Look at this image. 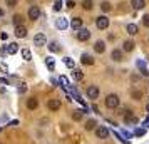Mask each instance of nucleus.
I'll use <instances>...</instances> for the list:
<instances>
[{"label": "nucleus", "mask_w": 149, "mask_h": 144, "mask_svg": "<svg viewBox=\"0 0 149 144\" xmlns=\"http://www.w3.org/2000/svg\"><path fill=\"white\" fill-rule=\"evenodd\" d=\"M104 104H106L107 109H116V107L119 106V96H117V94H107Z\"/></svg>", "instance_id": "nucleus-1"}, {"label": "nucleus", "mask_w": 149, "mask_h": 144, "mask_svg": "<svg viewBox=\"0 0 149 144\" xmlns=\"http://www.w3.org/2000/svg\"><path fill=\"white\" fill-rule=\"evenodd\" d=\"M95 27L99 29V30H104V29L109 27V19L106 15H101V17H97L95 19Z\"/></svg>", "instance_id": "nucleus-2"}, {"label": "nucleus", "mask_w": 149, "mask_h": 144, "mask_svg": "<svg viewBox=\"0 0 149 144\" xmlns=\"http://www.w3.org/2000/svg\"><path fill=\"white\" fill-rule=\"evenodd\" d=\"M87 97L91 101H95L99 97V87L97 86H89L87 87Z\"/></svg>", "instance_id": "nucleus-3"}, {"label": "nucleus", "mask_w": 149, "mask_h": 144, "mask_svg": "<svg viewBox=\"0 0 149 144\" xmlns=\"http://www.w3.org/2000/svg\"><path fill=\"white\" fill-rule=\"evenodd\" d=\"M77 39H79V40L81 42H86V40H89V39H91V32H89L87 29H79V30H77Z\"/></svg>", "instance_id": "nucleus-4"}, {"label": "nucleus", "mask_w": 149, "mask_h": 144, "mask_svg": "<svg viewBox=\"0 0 149 144\" xmlns=\"http://www.w3.org/2000/svg\"><path fill=\"white\" fill-rule=\"evenodd\" d=\"M40 17V8L37 7V5H32V7L29 8V19L30 20H37Z\"/></svg>", "instance_id": "nucleus-5"}, {"label": "nucleus", "mask_w": 149, "mask_h": 144, "mask_svg": "<svg viewBox=\"0 0 149 144\" xmlns=\"http://www.w3.org/2000/svg\"><path fill=\"white\" fill-rule=\"evenodd\" d=\"M34 44L37 45V47H42V45H45L47 44V37H45V34H37L34 37Z\"/></svg>", "instance_id": "nucleus-6"}, {"label": "nucleus", "mask_w": 149, "mask_h": 144, "mask_svg": "<svg viewBox=\"0 0 149 144\" xmlns=\"http://www.w3.org/2000/svg\"><path fill=\"white\" fill-rule=\"evenodd\" d=\"M95 136L99 139H106V137H109V129L104 126H99V127H95Z\"/></svg>", "instance_id": "nucleus-7"}, {"label": "nucleus", "mask_w": 149, "mask_h": 144, "mask_svg": "<svg viewBox=\"0 0 149 144\" xmlns=\"http://www.w3.org/2000/svg\"><path fill=\"white\" fill-rule=\"evenodd\" d=\"M55 27L59 29V30H64V29L69 27V20L65 17H59V19L55 20Z\"/></svg>", "instance_id": "nucleus-8"}, {"label": "nucleus", "mask_w": 149, "mask_h": 144, "mask_svg": "<svg viewBox=\"0 0 149 144\" xmlns=\"http://www.w3.org/2000/svg\"><path fill=\"white\" fill-rule=\"evenodd\" d=\"M15 37H19V39H24L25 35H27V29L25 25H15Z\"/></svg>", "instance_id": "nucleus-9"}, {"label": "nucleus", "mask_w": 149, "mask_h": 144, "mask_svg": "<svg viewBox=\"0 0 149 144\" xmlns=\"http://www.w3.org/2000/svg\"><path fill=\"white\" fill-rule=\"evenodd\" d=\"M47 107L50 111H59L61 109V101H59V99H49Z\"/></svg>", "instance_id": "nucleus-10"}, {"label": "nucleus", "mask_w": 149, "mask_h": 144, "mask_svg": "<svg viewBox=\"0 0 149 144\" xmlns=\"http://www.w3.org/2000/svg\"><path fill=\"white\" fill-rule=\"evenodd\" d=\"M5 52H7V54H10V55H15L17 52H19V44L12 42V44L5 45Z\"/></svg>", "instance_id": "nucleus-11"}, {"label": "nucleus", "mask_w": 149, "mask_h": 144, "mask_svg": "<svg viewBox=\"0 0 149 144\" xmlns=\"http://www.w3.org/2000/svg\"><path fill=\"white\" fill-rule=\"evenodd\" d=\"M69 89H70V87H69ZM70 94H72V97H74V99L77 101V102L82 104V107H86V101L82 99V96L79 94V92H77V90H75V89H70Z\"/></svg>", "instance_id": "nucleus-12"}, {"label": "nucleus", "mask_w": 149, "mask_h": 144, "mask_svg": "<svg viewBox=\"0 0 149 144\" xmlns=\"http://www.w3.org/2000/svg\"><path fill=\"white\" fill-rule=\"evenodd\" d=\"M136 67L141 70V74L142 76H149V72H148V69H146V62L144 61H136Z\"/></svg>", "instance_id": "nucleus-13"}, {"label": "nucleus", "mask_w": 149, "mask_h": 144, "mask_svg": "<svg viewBox=\"0 0 149 144\" xmlns=\"http://www.w3.org/2000/svg\"><path fill=\"white\" fill-rule=\"evenodd\" d=\"M111 57H112V61L114 62H121L122 61V50L121 49H114L112 54H111Z\"/></svg>", "instance_id": "nucleus-14"}, {"label": "nucleus", "mask_w": 149, "mask_h": 144, "mask_svg": "<svg viewBox=\"0 0 149 144\" xmlns=\"http://www.w3.org/2000/svg\"><path fill=\"white\" fill-rule=\"evenodd\" d=\"M70 27L74 29V30H79V29H82V19H79V17H74V19L70 20Z\"/></svg>", "instance_id": "nucleus-15"}, {"label": "nucleus", "mask_w": 149, "mask_h": 144, "mask_svg": "<svg viewBox=\"0 0 149 144\" xmlns=\"http://www.w3.org/2000/svg\"><path fill=\"white\" fill-rule=\"evenodd\" d=\"M94 50L97 52V54H102L104 50H106V44H104V40H97L94 44Z\"/></svg>", "instance_id": "nucleus-16"}, {"label": "nucleus", "mask_w": 149, "mask_h": 144, "mask_svg": "<svg viewBox=\"0 0 149 144\" xmlns=\"http://www.w3.org/2000/svg\"><path fill=\"white\" fill-rule=\"evenodd\" d=\"M131 5H132L134 10H141V8H144L146 2H144V0H131Z\"/></svg>", "instance_id": "nucleus-17"}, {"label": "nucleus", "mask_w": 149, "mask_h": 144, "mask_svg": "<svg viewBox=\"0 0 149 144\" xmlns=\"http://www.w3.org/2000/svg\"><path fill=\"white\" fill-rule=\"evenodd\" d=\"M81 62L84 64V65H92V64H94V59H92V57H91L89 54H82Z\"/></svg>", "instance_id": "nucleus-18"}, {"label": "nucleus", "mask_w": 149, "mask_h": 144, "mask_svg": "<svg viewBox=\"0 0 149 144\" xmlns=\"http://www.w3.org/2000/svg\"><path fill=\"white\" fill-rule=\"evenodd\" d=\"M126 30H127L129 35H137V32H139V29H137V25H136V24H127Z\"/></svg>", "instance_id": "nucleus-19"}, {"label": "nucleus", "mask_w": 149, "mask_h": 144, "mask_svg": "<svg viewBox=\"0 0 149 144\" xmlns=\"http://www.w3.org/2000/svg\"><path fill=\"white\" fill-rule=\"evenodd\" d=\"M122 50H126V52H132L134 50V42L132 40H126L122 44Z\"/></svg>", "instance_id": "nucleus-20"}, {"label": "nucleus", "mask_w": 149, "mask_h": 144, "mask_svg": "<svg viewBox=\"0 0 149 144\" xmlns=\"http://www.w3.org/2000/svg\"><path fill=\"white\" fill-rule=\"evenodd\" d=\"M37 106H39V101H37L35 97H30V99H29V101H27V107H29V109H30V111L37 109Z\"/></svg>", "instance_id": "nucleus-21"}, {"label": "nucleus", "mask_w": 149, "mask_h": 144, "mask_svg": "<svg viewBox=\"0 0 149 144\" xmlns=\"http://www.w3.org/2000/svg\"><path fill=\"white\" fill-rule=\"evenodd\" d=\"M72 77H74L75 81H82L84 79V72L79 70V69H72Z\"/></svg>", "instance_id": "nucleus-22"}, {"label": "nucleus", "mask_w": 149, "mask_h": 144, "mask_svg": "<svg viewBox=\"0 0 149 144\" xmlns=\"http://www.w3.org/2000/svg\"><path fill=\"white\" fill-rule=\"evenodd\" d=\"M92 7H94V2L92 0H82V8L84 10H91Z\"/></svg>", "instance_id": "nucleus-23"}, {"label": "nucleus", "mask_w": 149, "mask_h": 144, "mask_svg": "<svg viewBox=\"0 0 149 144\" xmlns=\"http://www.w3.org/2000/svg\"><path fill=\"white\" fill-rule=\"evenodd\" d=\"M95 126H97V121H95V119H89L87 122H86V129H87V131H92Z\"/></svg>", "instance_id": "nucleus-24"}, {"label": "nucleus", "mask_w": 149, "mask_h": 144, "mask_svg": "<svg viewBox=\"0 0 149 144\" xmlns=\"http://www.w3.org/2000/svg\"><path fill=\"white\" fill-rule=\"evenodd\" d=\"M45 64H47L49 70H54V69H55V61L52 59V57H47V59H45Z\"/></svg>", "instance_id": "nucleus-25"}, {"label": "nucleus", "mask_w": 149, "mask_h": 144, "mask_svg": "<svg viewBox=\"0 0 149 144\" xmlns=\"http://www.w3.org/2000/svg\"><path fill=\"white\" fill-rule=\"evenodd\" d=\"M101 10L104 12V14H107V12L112 10V7H111V3H109V2H102V3H101Z\"/></svg>", "instance_id": "nucleus-26"}, {"label": "nucleus", "mask_w": 149, "mask_h": 144, "mask_svg": "<svg viewBox=\"0 0 149 144\" xmlns=\"http://www.w3.org/2000/svg\"><path fill=\"white\" fill-rule=\"evenodd\" d=\"M82 116H84V111L77 109V111H74V114H72V119H74V121H81Z\"/></svg>", "instance_id": "nucleus-27"}, {"label": "nucleus", "mask_w": 149, "mask_h": 144, "mask_svg": "<svg viewBox=\"0 0 149 144\" xmlns=\"http://www.w3.org/2000/svg\"><path fill=\"white\" fill-rule=\"evenodd\" d=\"M49 50H50V52H59V50H61V45H59L57 42H50V44H49Z\"/></svg>", "instance_id": "nucleus-28"}, {"label": "nucleus", "mask_w": 149, "mask_h": 144, "mask_svg": "<svg viewBox=\"0 0 149 144\" xmlns=\"http://www.w3.org/2000/svg\"><path fill=\"white\" fill-rule=\"evenodd\" d=\"M12 22H14V25H22V22H24V17H22V15H14V17H12Z\"/></svg>", "instance_id": "nucleus-29"}, {"label": "nucleus", "mask_w": 149, "mask_h": 144, "mask_svg": "<svg viewBox=\"0 0 149 144\" xmlns=\"http://www.w3.org/2000/svg\"><path fill=\"white\" fill-rule=\"evenodd\" d=\"M64 64H65V67H69V69H75V64L70 57H65V59H64Z\"/></svg>", "instance_id": "nucleus-30"}, {"label": "nucleus", "mask_w": 149, "mask_h": 144, "mask_svg": "<svg viewBox=\"0 0 149 144\" xmlns=\"http://www.w3.org/2000/svg\"><path fill=\"white\" fill-rule=\"evenodd\" d=\"M30 57H32L30 50H29V49H22V59H24V61H30Z\"/></svg>", "instance_id": "nucleus-31"}, {"label": "nucleus", "mask_w": 149, "mask_h": 144, "mask_svg": "<svg viewBox=\"0 0 149 144\" xmlns=\"http://www.w3.org/2000/svg\"><path fill=\"white\" fill-rule=\"evenodd\" d=\"M144 134H146V129H144V127H136V129H134V136L142 137Z\"/></svg>", "instance_id": "nucleus-32"}, {"label": "nucleus", "mask_w": 149, "mask_h": 144, "mask_svg": "<svg viewBox=\"0 0 149 144\" xmlns=\"http://www.w3.org/2000/svg\"><path fill=\"white\" fill-rule=\"evenodd\" d=\"M59 82H61L64 87H69V86H70V82H69V79H67L65 76H61V77H59Z\"/></svg>", "instance_id": "nucleus-33"}, {"label": "nucleus", "mask_w": 149, "mask_h": 144, "mask_svg": "<svg viewBox=\"0 0 149 144\" xmlns=\"http://www.w3.org/2000/svg\"><path fill=\"white\" fill-rule=\"evenodd\" d=\"M62 8V0H55L54 2V12H59Z\"/></svg>", "instance_id": "nucleus-34"}, {"label": "nucleus", "mask_w": 149, "mask_h": 144, "mask_svg": "<svg viewBox=\"0 0 149 144\" xmlns=\"http://www.w3.org/2000/svg\"><path fill=\"white\" fill-rule=\"evenodd\" d=\"M17 2H19V0H5V5H7V7H15V5H17Z\"/></svg>", "instance_id": "nucleus-35"}, {"label": "nucleus", "mask_w": 149, "mask_h": 144, "mask_svg": "<svg viewBox=\"0 0 149 144\" xmlns=\"http://www.w3.org/2000/svg\"><path fill=\"white\" fill-rule=\"evenodd\" d=\"M65 7H67L69 10H72V8L75 7V2H74V0H67V3H65Z\"/></svg>", "instance_id": "nucleus-36"}, {"label": "nucleus", "mask_w": 149, "mask_h": 144, "mask_svg": "<svg viewBox=\"0 0 149 144\" xmlns=\"http://www.w3.org/2000/svg\"><path fill=\"white\" fill-rule=\"evenodd\" d=\"M142 25H146V27H149V14H146L144 17H142Z\"/></svg>", "instance_id": "nucleus-37"}, {"label": "nucleus", "mask_w": 149, "mask_h": 144, "mask_svg": "<svg viewBox=\"0 0 149 144\" xmlns=\"http://www.w3.org/2000/svg\"><path fill=\"white\" fill-rule=\"evenodd\" d=\"M0 70H2L3 74H7V72H8V67H7V64H3V62H0Z\"/></svg>", "instance_id": "nucleus-38"}, {"label": "nucleus", "mask_w": 149, "mask_h": 144, "mask_svg": "<svg viewBox=\"0 0 149 144\" xmlns=\"http://www.w3.org/2000/svg\"><path fill=\"white\" fill-rule=\"evenodd\" d=\"M132 97H134L136 101H139V99H141V92H139V90H134V92H132Z\"/></svg>", "instance_id": "nucleus-39"}, {"label": "nucleus", "mask_w": 149, "mask_h": 144, "mask_svg": "<svg viewBox=\"0 0 149 144\" xmlns=\"http://www.w3.org/2000/svg\"><path fill=\"white\" fill-rule=\"evenodd\" d=\"M17 124H19V121H17V119H15V121H10V122H8V126H12V127H15V126H17Z\"/></svg>", "instance_id": "nucleus-40"}, {"label": "nucleus", "mask_w": 149, "mask_h": 144, "mask_svg": "<svg viewBox=\"0 0 149 144\" xmlns=\"http://www.w3.org/2000/svg\"><path fill=\"white\" fill-rule=\"evenodd\" d=\"M19 92H20V94H24V92H25V86H24V84L19 87Z\"/></svg>", "instance_id": "nucleus-41"}, {"label": "nucleus", "mask_w": 149, "mask_h": 144, "mask_svg": "<svg viewBox=\"0 0 149 144\" xmlns=\"http://www.w3.org/2000/svg\"><path fill=\"white\" fill-rule=\"evenodd\" d=\"M122 136H124V137H131V134H129L126 129H122Z\"/></svg>", "instance_id": "nucleus-42"}, {"label": "nucleus", "mask_w": 149, "mask_h": 144, "mask_svg": "<svg viewBox=\"0 0 149 144\" xmlns=\"http://www.w3.org/2000/svg\"><path fill=\"white\" fill-rule=\"evenodd\" d=\"M0 84H3V86H7V84H8V81H7V79H0Z\"/></svg>", "instance_id": "nucleus-43"}, {"label": "nucleus", "mask_w": 149, "mask_h": 144, "mask_svg": "<svg viewBox=\"0 0 149 144\" xmlns=\"http://www.w3.org/2000/svg\"><path fill=\"white\" fill-rule=\"evenodd\" d=\"M0 39L2 40H7V34H0Z\"/></svg>", "instance_id": "nucleus-44"}, {"label": "nucleus", "mask_w": 149, "mask_h": 144, "mask_svg": "<svg viewBox=\"0 0 149 144\" xmlns=\"http://www.w3.org/2000/svg\"><path fill=\"white\" fill-rule=\"evenodd\" d=\"M142 124H144V126H149V116L144 119V122H142Z\"/></svg>", "instance_id": "nucleus-45"}, {"label": "nucleus", "mask_w": 149, "mask_h": 144, "mask_svg": "<svg viewBox=\"0 0 149 144\" xmlns=\"http://www.w3.org/2000/svg\"><path fill=\"white\" fill-rule=\"evenodd\" d=\"M2 17H3V10H2V8H0V19H2Z\"/></svg>", "instance_id": "nucleus-46"}, {"label": "nucleus", "mask_w": 149, "mask_h": 144, "mask_svg": "<svg viewBox=\"0 0 149 144\" xmlns=\"http://www.w3.org/2000/svg\"><path fill=\"white\" fill-rule=\"evenodd\" d=\"M146 109H148V112H149V104H148V106H146Z\"/></svg>", "instance_id": "nucleus-47"}]
</instances>
